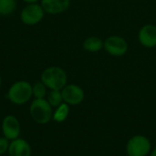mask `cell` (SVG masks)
<instances>
[{
    "mask_svg": "<svg viewBox=\"0 0 156 156\" xmlns=\"http://www.w3.org/2000/svg\"><path fill=\"white\" fill-rule=\"evenodd\" d=\"M40 80L50 90H61L67 85L68 77L63 69L52 66L43 70Z\"/></svg>",
    "mask_w": 156,
    "mask_h": 156,
    "instance_id": "cell-1",
    "label": "cell"
},
{
    "mask_svg": "<svg viewBox=\"0 0 156 156\" xmlns=\"http://www.w3.org/2000/svg\"><path fill=\"white\" fill-rule=\"evenodd\" d=\"M32 85L26 80L14 82L7 91V98L15 105H24L31 99Z\"/></svg>",
    "mask_w": 156,
    "mask_h": 156,
    "instance_id": "cell-2",
    "label": "cell"
},
{
    "mask_svg": "<svg viewBox=\"0 0 156 156\" xmlns=\"http://www.w3.org/2000/svg\"><path fill=\"white\" fill-rule=\"evenodd\" d=\"M32 120L38 124L48 123L53 117V108L46 99H35L29 106Z\"/></svg>",
    "mask_w": 156,
    "mask_h": 156,
    "instance_id": "cell-3",
    "label": "cell"
},
{
    "mask_svg": "<svg viewBox=\"0 0 156 156\" xmlns=\"http://www.w3.org/2000/svg\"><path fill=\"white\" fill-rule=\"evenodd\" d=\"M151 141L144 135H134L126 144V154L128 156H147L151 154Z\"/></svg>",
    "mask_w": 156,
    "mask_h": 156,
    "instance_id": "cell-4",
    "label": "cell"
},
{
    "mask_svg": "<svg viewBox=\"0 0 156 156\" xmlns=\"http://www.w3.org/2000/svg\"><path fill=\"white\" fill-rule=\"evenodd\" d=\"M45 11L42 8L41 5L37 3L28 4L26 5L20 14L21 21L27 26H34L38 24L44 17Z\"/></svg>",
    "mask_w": 156,
    "mask_h": 156,
    "instance_id": "cell-5",
    "label": "cell"
},
{
    "mask_svg": "<svg viewBox=\"0 0 156 156\" xmlns=\"http://www.w3.org/2000/svg\"><path fill=\"white\" fill-rule=\"evenodd\" d=\"M104 49L112 56H123L128 50L127 41L120 36H111L107 37L103 45Z\"/></svg>",
    "mask_w": 156,
    "mask_h": 156,
    "instance_id": "cell-6",
    "label": "cell"
},
{
    "mask_svg": "<svg viewBox=\"0 0 156 156\" xmlns=\"http://www.w3.org/2000/svg\"><path fill=\"white\" fill-rule=\"evenodd\" d=\"M61 94H62L63 101L71 106H76L80 104L85 97V93L82 88L76 84L66 85L61 90Z\"/></svg>",
    "mask_w": 156,
    "mask_h": 156,
    "instance_id": "cell-7",
    "label": "cell"
},
{
    "mask_svg": "<svg viewBox=\"0 0 156 156\" xmlns=\"http://www.w3.org/2000/svg\"><path fill=\"white\" fill-rule=\"evenodd\" d=\"M2 133L4 137L9 141L19 138L21 125L18 119L14 115H6L2 121Z\"/></svg>",
    "mask_w": 156,
    "mask_h": 156,
    "instance_id": "cell-8",
    "label": "cell"
},
{
    "mask_svg": "<svg viewBox=\"0 0 156 156\" xmlns=\"http://www.w3.org/2000/svg\"><path fill=\"white\" fill-rule=\"evenodd\" d=\"M7 154L8 156H31L32 150L27 141L17 138L10 141Z\"/></svg>",
    "mask_w": 156,
    "mask_h": 156,
    "instance_id": "cell-9",
    "label": "cell"
},
{
    "mask_svg": "<svg viewBox=\"0 0 156 156\" xmlns=\"http://www.w3.org/2000/svg\"><path fill=\"white\" fill-rule=\"evenodd\" d=\"M45 13L58 15L65 12L70 5V0H40Z\"/></svg>",
    "mask_w": 156,
    "mask_h": 156,
    "instance_id": "cell-10",
    "label": "cell"
},
{
    "mask_svg": "<svg viewBox=\"0 0 156 156\" xmlns=\"http://www.w3.org/2000/svg\"><path fill=\"white\" fill-rule=\"evenodd\" d=\"M140 43L148 48L156 47V27L154 25L144 26L138 34Z\"/></svg>",
    "mask_w": 156,
    "mask_h": 156,
    "instance_id": "cell-11",
    "label": "cell"
},
{
    "mask_svg": "<svg viewBox=\"0 0 156 156\" xmlns=\"http://www.w3.org/2000/svg\"><path fill=\"white\" fill-rule=\"evenodd\" d=\"M104 42L98 37L92 36L86 38L83 42V48L88 52L95 53L100 51L103 48Z\"/></svg>",
    "mask_w": 156,
    "mask_h": 156,
    "instance_id": "cell-12",
    "label": "cell"
},
{
    "mask_svg": "<svg viewBox=\"0 0 156 156\" xmlns=\"http://www.w3.org/2000/svg\"><path fill=\"white\" fill-rule=\"evenodd\" d=\"M69 114V105L63 102L57 108H55V111L53 112V117L52 120L56 122H63L67 120Z\"/></svg>",
    "mask_w": 156,
    "mask_h": 156,
    "instance_id": "cell-13",
    "label": "cell"
},
{
    "mask_svg": "<svg viewBox=\"0 0 156 156\" xmlns=\"http://www.w3.org/2000/svg\"><path fill=\"white\" fill-rule=\"evenodd\" d=\"M46 100L48 101V102L50 104L52 108H57L58 106H59L61 103L64 102L61 90H50L48 93Z\"/></svg>",
    "mask_w": 156,
    "mask_h": 156,
    "instance_id": "cell-14",
    "label": "cell"
},
{
    "mask_svg": "<svg viewBox=\"0 0 156 156\" xmlns=\"http://www.w3.org/2000/svg\"><path fill=\"white\" fill-rule=\"evenodd\" d=\"M16 8V0H0V15L9 16Z\"/></svg>",
    "mask_w": 156,
    "mask_h": 156,
    "instance_id": "cell-15",
    "label": "cell"
},
{
    "mask_svg": "<svg viewBox=\"0 0 156 156\" xmlns=\"http://www.w3.org/2000/svg\"><path fill=\"white\" fill-rule=\"evenodd\" d=\"M32 93L35 99H45L48 95V88L41 82H37L32 85Z\"/></svg>",
    "mask_w": 156,
    "mask_h": 156,
    "instance_id": "cell-16",
    "label": "cell"
},
{
    "mask_svg": "<svg viewBox=\"0 0 156 156\" xmlns=\"http://www.w3.org/2000/svg\"><path fill=\"white\" fill-rule=\"evenodd\" d=\"M10 141L5 137H0V155H5L8 152Z\"/></svg>",
    "mask_w": 156,
    "mask_h": 156,
    "instance_id": "cell-17",
    "label": "cell"
},
{
    "mask_svg": "<svg viewBox=\"0 0 156 156\" xmlns=\"http://www.w3.org/2000/svg\"><path fill=\"white\" fill-rule=\"evenodd\" d=\"M24 2H26V3H27V4H35V3H37L38 0H23Z\"/></svg>",
    "mask_w": 156,
    "mask_h": 156,
    "instance_id": "cell-18",
    "label": "cell"
},
{
    "mask_svg": "<svg viewBox=\"0 0 156 156\" xmlns=\"http://www.w3.org/2000/svg\"><path fill=\"white\" fill-rule=\"evenodd\" d=\"M150 156H156V147L151 151V154H150Z\"/></svg>",
    "mask_w": 156,
    "mask_h": 156,
    "instance_id": "cell-19",
    "label": "cell"
},
{
    "mask_svg": "<svg viewBox=\"0 0 156 156\" xmlns=\"http://www.w3.org/2000/svg\"><path fill=\"white\" fill-rule=\"evenodd\" d=\"M1 86H2V78L0 76V89H1Z\"/></svg>",
    "mask_w": 156,
    "mask_h": 156,
    "instance_id": "cell-20",
    "label": "cell"
},
{
    "mask_svg": "<svg viewBox=\"0 0 156 156\" xmlns=\"http://www.w3.org/2000/svg\"><path fill=\"white\" fill-rule=\"evenodd\" d=\"M0 156H5V155H0Z\"/></svg>",
    "mask_w": 156,
    "mask_h": 156,
    "instance_id": "cell-21",
    "label": "cell"
}]
</instances>
